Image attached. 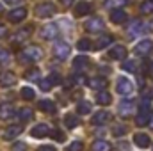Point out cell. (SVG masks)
Returning <instances> with one entry per match:
<instances>
[{
    "mask_svg": "<svg viewBox=\"0 0 153 151\" xmlns=\"http://www.w3.org/2000/svg\"><path fill=\"white\" fill-rule=\"evenodd\" d=\"M20 57H22L23 62H38V61L43 59V50H41L39 46L30 44V46H25V48L20 52Z\"/></svg>",
    "mask_w": 153,
    "mask_h": 151,
    "instance_id": "1",
    "label": "cell"
},
{
    "mask_svg": "<svg viewBox=\"0 0 153 151\" xmlns=\"http://www.w3.org/2000/svg\"><path fill=\"white\" fill-rule=\"evenodd\" d=\"M150 119H152V107H150V101H143V105H141V109H139V114H137V117H135V123H137V126H144V124L150 123Z\"/></svg>",
    "mask_w": 153,
    "mask_h": 151,
    "instance_id": "2",
    "label": "cell"
},
{
    "mask_svg": "<svg viewBox=\"0 0 153 151\" xmlns=\"http://www.w3.org/2000/svg\"><path fill=\"white\" fill-rule=\"evenodd\" d=\"M55 13H57V9H55V5L50 4V2H43V4H38V5H36V14H38L39 18H50V16H53Z\"/></svg>",
    "mask_w": 153,
    "mask_h": 151,
    "instance_id": "3",
    "label": "cell"
},
{
    "mask_svg": "<svg viewBox=\"0 0 153 151\" xmlns=\"http://www.w3.org/2000/svg\"><path fill=\"white\" fill-rule=\"evenodd\" d=\"M70 52H71V48H70V44L64 43V41H59V43H55V46H53V55H55L59 61L68 59V57H70Z\"/></svg>",
    "mask_w": 153,
    "mask_h": 151,
    "instance_id": "4",
    "label": "cell"
},
{
    "mask_svg": "<svg viewBox=\"0 0 153 151\" xmlns=\"http://www.w3.org/2000/svg\"><path fill=\"white\" fill-rule=\"evenodd\" d=\"M57 36H59V27L55 23H48L41 29V38L46 39V41H53Z\"/></svg>",
    "mask_w": 153,
    "mask_h": 151,
    "instance_id": "5",
    "label": "cell"
},
{
    "mask_svg": "<svg viewBox=\"0 0 153 151\" xmlns=\"http://www.w3.org/2000/svg\"><path fill=\"white\" fill-rule=\"evenodd\" d=\"M116 89H117V93L119 94H130L132 91H134V84L128 80V78H125V76H119L117 78V85H116Z\"/></svg>",
    "mask_w": 153,
    "mask_h": 151,
    "instance_id": "6",
    "label": "cell"
},
{
    "mask_svg": "<svg viewBox=\"0 0 153 151\" xmlns=\"http://www.w3.org/2000/svg\"><path fill=\"white\" fill-rule=\"evenodd\" d=\"M30 34H32V27H23V29H20L18 32H14V34H13L11 41H13V44L25 43V41H27V38H29Z\"/></svg>",
    "mask_w": 153,
    "mask_h": 151,
    "instance_id": "7",
    "label": "cell"
},
{
    "mask_svg": "<svg viewBox=\"0 0 153 151\" xmlns=\"http://www.w3.org/2000/svg\"><path fill=\"white\" fill-rule=\"evenodd\" d=\"M14 114H16V109H14V105H13V103H9V101L0 103V119H2V121L11 119Z\"/></svg>",
    "mask_w": 153,
    "mask_h": 151,
    "instance_id": "8",
    "label": "cell"
},
{
    "mask_svg": "<svg viewBox=\"0 0 153 151\" xmlns=\"http://www.w3.org/2000/svg\"><path fill=\"white\" fill-rule=\"evenodd\" d=\"M103 29H105V25H103V20L102 18H91L85 23V30L87 32H102Z\"/></svg>",
    "mask_w": 153,
    "mask_h": 151,
    "instance_id": "9",
    "label": "cell"
},
{
    "mask_svg": "<svg viewBox=\"0 0 153 151\" xmlns=\"http://www.w3.org/2000/svg\"><path fill=\"white\" fill-rule=\"evenodd\" d=\"M27 18V9L25 7H16L9 13V21L11 23H20L22 20Z\"/></svg>",
    "mask_w": 153,
    "mask_h": 151,
    "instance_id": "10",
    "label": "cell"
},
{
    "mask_svg": "<svg viewBox=\"0 0 153 151\" xmlns=\"http://www.w3.org/2000/svg\"><path fill=\"white\" fill-rule=\"evenodd\" d=\"M48 133H50V126H48L46 123L36 124V126L30 130V135H32V137H36V139H43V137H46Z\"/></svg>",
    "mask_w": 153,
    "mask_h": 151,
    "instance_id": "11",
    "label": "cell"
},
{
    "mask_svg": "<svg viewBox=\"0 0 153 151\" xmlns=\"http://www.w3.org/2000/svg\"><path fill=\"white\" fill-rule=\"evenodd\" d=\"M117 110H119V114H121L123 117H128V115H132V114H134V110H135V107H134V101H130V100H123V101L119 103Z\"/></svg>",
    "mask_w": 153,
    "mask_h": 151,
    "instance_id": "12",
    "label": "cell"
},
{
    "mask_svg": "<svg viewBox=\"0 0 153 151\" xmlns=\"http://www.w3.org/2000/svg\"><path fill=\"white\" fill-rule=\"evenodd\" d=\"M153 48V43L150 39H143V41H139L137 44H135V53H139V55H148L150 52H152Z\"/></svg>",
    "mask_w": 153,
    "mask_h": 151,
    "instance_id": "13",
    "label": "cell"
},
{
    "mask_svg": "<svg viewBox=\"0 0 153 151\" xmlns=\"http://www.w3.org/2000/svg\"><path fill=\"white\" fill-rule=\"evenodd\" d=\"M87 85H89L91 89L103 91V89H105V85H107V80H105L103 76H93V78H89V80H87Z\"/></svg>",
    "mask_w": 153,
    "mask_h": 151,
    "instance_id": "14",
    "label": "cell"
},
{
    "mask_svg": "<svg viewBox=\"0 0 153 151\" xmlns=\"http://www.w3.org/2000/svg\"><path fill=\"white\" fill-rule=\"evenodd\" d=\"M22 132H23L22 124H13V126H9V128L4 132V139H5V141H13V139H16Z\"/></svg>",
    "mask_w": 153,
    "mask_h": 151,
    "instance_id": "15",
    "label": "cell"
},
{
    "mask_svg": "<svg viewBox=\"0 0 153 151\" xmlns=\"http://www.w3.org/2000/svg\"><path fill=\"white\" fill-rule=\"evenodd\" d=\"M109 57L114 59V61H121V59H125V57H126V48L121 46V44H116V46H112V50L109 52Z\"/></svg>",
    "mask_w": 153,
    "mask_h": 151,
    "instance_id": "16",
    "label": "cell"
},
{
    "mask_svg": "<svg viewBox=\"0 0 153 151\" xmlns=\"http://www.w3.org/2000/svg\"><path fill=\"white\" fill-rule=\"evenodd\" d=\"M16 84V78L11 71H2L0 73V85L2 87H13Z\"/></svg>",
    "mask_w": 153,
    "mask_h": 151,
    "instance_id": "17",
    "label": "cell"
},
{
    "mask_svg": "<svg viewBox=\"0 0 153 151\" xmlns=\"http://www.w3.org/2000/svg\"><path fill=\"white\" fill-rule=\"evenodd\" d=\"M109 119H111V114L107 112V110H100V112H96L91 117V123L93 124H105Z\"/></svg>",
    "mask_w": 153,
    "mask_h": 151,
    "instance_id": "18",
    "label": "cell"
},
{
    "mask_svg": "<svg viewBox=\"0 0 153 151\" xmlns=\"http://www.w3.org/2000/svg\"><path fill=\"white\" fill-rule=\"evenodd\" d=\"M93 11V5L89 2H80L75 7V16H84V14H89Z\"/></svg>",
    "mask_w": 153,
    "mask_h": 151,
    "instance_id": "19",
    "label": "cell"
},
{
    "mask_svg": "<svg viewBox=\"0 0 153 151\" xmlns=\"http://www.w3.org/2000/svg\"><path fill=\"white\" fill-rule=\"evenodd\" d=\"M134 142H135L139 148H148L152 141H150V137H148L146 133H135V135H134Z\"/></svg>",
    "mask_w": 153,
    "mask_h": 151,
    "instance_id": "20",
    "label": "cell"
},
{
    "mask_svg": "<svg viewBox=\"0 0 153 151\" xmlns=\"http://www.w3.org/2000/svg\"><path fill=\"white\" fill-rule=\"evenodd\" d=\"M111 20H112V23H125L126 21V13L123 9H114L111 13Z\"/></svg>",
    "mask_w": 153,
    "mask_h": 151,
    "instance_id": "21",
    "label": "cell"
},
{
    "mask_svg": "<svg viewBox=\"0 0 153 151\" xmlns=\"http://www.w3.org/2000/svg\"><path fill=\"white\" fill-rule=\"evenodd\" d=\"M38 107H39V110H43V112H48V114L55 112V103L52 100H39Z\"/></svg>",
    "mask_w": 153,
    "mask_h": 151,
    "instance_id": "22",
    "label": "cell"
},
{
    "mask_svg": "<svg viewBox=\"0 0 153 151\" xmlns=\"http://www.w3.org/2000/svg\"><path fill=\"white\" fill-rule=\"evenodd\" d=\"M93 151H111L112 148H111V144L107 142V141H103V139H100V141H94L93 142V148H91Z\"/></svg>",
    "mask_w": 153,
    "mask_h": 151,
    "instance_id": "23",
    "label": "cell"
},
{
    "mask_svg": "<svg viewBox=\"0 0 153 151\" xmlns=\"http://www.w3.org/2000/svg\"><path fill=\"white\" fill-rule=\"evenodd\" d=\"M112 43V36H109V34H105V36H102V38L96 41V44H94V48L96 50H103V48H107L109 44Z\"/></svg>",
    "mask_w": 153,
    "mask_h": 151,
    "instance_id": "24",
    "label": "cell"
},
{
    "mask_svg": "<svg viewBox=\"0 0 153 151\" xmlns=\"http://www.w3.org/2000/svg\"><path fill=\"white\" fill-rule=\"evenodd\" d=\"M111 100H112V96H111L107 91H98V94H96V101H98L100 105H109Z\"/></svg>",
    "mask_w": 153,
    "mask_h": 151,
    "instance_id": "25",
    "label": "cell"
},
{
    "mask_svg": "<svg viewBox=\"0 0 153 151\" xmlns=\"http://www.w3.org/2000/svg\"><path fill=\"white\" fill-rule=\"evenodd\" d=\"M18 117H20V121H22V123H27V121H30V119L34 117V114H32V109H29V107H23V109H20V114H18Z\"/></svg>",
    "mask_w": 153,
    "mask_h": 151,
    "instance_id": "26",
    "label": "cell"
},
{
    "mask_svg": "<svg viewBox=\"0 0 153 151\" xmlns=\"http://www.w3.org/2000/svg\"><path fill=\"white\" fill-rule=\"evenodd\" d=\"M64 124H66V128H76V126L80 124L76 114H68V115L64 117Z\"/></svg>",
    "mask_w": 153,
    "mask_h": 151,
    "instance_id": "27",
    "label": "cell"
},
{
    "mask_svg": "<svg viewBox=\"0 0 153 151\" xmlns=\"http://www.w3.org/2000/svg\"><path fill=\"white\" fill-rule=\"evenodd\" d=\"M11 52L7 50V48H2L0 46V66H5V64H9L11 62Z\"/></svg>",
    "mask_w": 153,
    "mask_h": 151,
    "instance_id": "28",
    "label": "cell"
},
{
    "mask_svg": "<svg viewBox=\"0 0 153 151\" xmlns=\"http://www.w3.org/2000/svg\"><path fill=\"white\" fill-rule=\"evenodd\" d=\"M87 64H89V59H87V57H84V55H80V57H75V61H73V68H75V70L85 68Z\"/></svg>",
    "mask_w": 153,
    "mask_h": 151,
    "instance_id": "29",
    "label": "cell"
},
{
    "mask_svg": "<svg viewBox=\"0 0 153 151\" xmlns=\"http://www.w3.org/2000/svg\"><path fill=\"white\" fill-rule=\"evenodd\" d=\"M39 76H41V71H39L38 68H32V70L25 71V80H30V82H34V80H39Z\"/></svg>",
    "mask_w": 153,
    "mask_h": 151,
    "instance_id": "30",
    "label": "cell"
},
{
    "mask_svg": "<svg viewBox=\"0 0 153 151\" xmlns=\"http://www.w3.org/2000/svg\"><path fill=\"white\" fill-rule=\"evenodd\" d=\"M76 48L80 50V52H87V50H91L93 48V44H91V41L85 38H82L80 41H78V44H76Z\"/></svg>",
    "mask_w": 153,
    "mask_h": 151,
    "instance_id": "31",
    "label": "cell"
},
{
    "mask_svg": "<svg viewBox=\"0 0 153 151\" xmlns=\"http://www.w3.org/2000/svg\"><path fill=\"white\" fill-rule=\"evenodd\" d=\"M126 4V0H105V7H109V9H117V7H121V5H125Z\"/></svg>",
    "mask_w": 153,
    "mask_h": 151,
    "instance_id": "32",
    "label": "cell"
},
{
    "mask_svg": "<svg viewBox=\"0 0 153 151\" xmlns=\"http://www.w3.org/2000/svg\"><path fill=\"white\" fill-rule=\"evenodd\" d=\"M20 94H22V98H23V100H34V96H36V93H34V89H32V87H23Z\"/></svg>",
    "mask_w": 153,
    "mask_h": 151,
    "instance_id": "33",
    "label": "cell"
},
{
    "mask_svg": "<svg viewBox=\"0 0 153 151\" xmlns=\"http://www.w3.org/2000/svg\"><path fill=\"white\" fill-rule=\"evenodd\" d=\"M89 112H91V103L80 101V103L76 105V114H89Z\"/></svg>",
    "mask_w": 153,
    "mask_h": 151,
    "instance_id": "34",
    "label": "cell"
},
{
    "mask_svg": "<svg viewBox=\"0 0 153 151\" xmlns=\"http://www.w3.org/2000/svg\"><path fill=\"white\" fill-rule=\"evenodd\" d=\"M143 27H144V25H143V23H141L139 20H135V21H134V23L130 25V34H132V36H135V34L143 32Z\"/></svg>",
    "mask_w": 153,
    "mask_h": 151,
    "instance_id": "35",
    "label": "cell"
},
{
    "mask_svg": "<svg viewBox=\"0 0 153 151\" xmlns=\"http://www.w3.org/2000/svg\"><path fill=\"white\" fill-rule=\"evenodd\" d=\"M141 13H143V14H150V13H153V0H146V2L141 4Z\"/></svg>",
    "mask_w": 153,
    "mask_h": 151,
    "instance_id": "36",
    "label": "cell"
},
{
    "mask_svg": "<svg viewBox=\"0 0 153 151\" xmlns=\"http://www.w3.org/2000/svg\"><path fill=\"white\" fill-rule=\"evenodd\" d=\"M39 89L45 91V93H48V91L52 89V80H50V78H43V80H39Z\"/></svg>",
    "mask_w": 153,
    "mask_h": 151,
    "instance_id": "37",
    "label": "cell"
},
{
    "mask_svg": "<svg viewBox=\"0 0 153 151\" xmlns=\"http://www.w3.org/2000/svg\"><path fill=\"white\" fill-rule=\"evenodd\" d=\"M82 150H84V144H82L80 141H73L64 151H82Z\"/></svg>",
    "mask_w": 153,
    "mask_h": 151,
    "instance_id": "38",
    "label": "cell"
},
{
    "mask_svg": "<svg viewBox=\"0 0 153 151\" xmlns=\"http://www.w3.org/2000/svg\"><path fill=\"white\" fill-rule=\"evenodd\" d=\"M123 70L134 73V71H135V62H134V61H125V62H123Z\"/></svg>",
    "mask_w": 153,
    "mask_h": 151,
    "instance_id": "39",
    "label": "cell"
},
{
    "mask_svg": "<svg viewBox=\"0 0 153 151\" xmlns=\"http://www.w3.org/2000/svg\"><path fill=\"white\" fill-rule=\"evenodd\" d=\"M52 139L57 141V142H62V141H64V133H62L61 130H55V132H52Z\"/></svg>",
    "mask_w": 153,
    "mask_h": 151,
    "instance_id": "40",
    "label": "cell"
},
{
    "mask_svg": "<svg viewBox=\"0 0 153 151\" xmlns=\"http://www.w3.org/2000/svg\"><path fill=\"white\" fill-rule=\"evenodd\" d=\"M71 80H73V84H76V85H84V84L87 82V80H85V76L80 75V73H78V75H75Z\"/></svg>",
    "mask_w": 153,
    "mask_h": 151,
    "instance_id": "41",
    "label": "cell"
},
{
    "mask_svg": "<svg viewBox=\"0 0 153 151\" xmlns=\"http://www.w3.org/2000/svg\"><path fill=\"white\" fill-rule=\"evenodd\" d=\"M112 133H114V135H123V133H126V128H125V126H121V124H117V126H114Z\"/></svg>",
    "mask_w": 153,
    "mask_h": 151,
    "instance_id": "42",
    "label": "cell"
},
{
    "mask_svg": "<svg viewBox=\"0 0 153 151\" xmlns=\"http://www.w3.org/2000/svg\"><path fill=\"white\" fill-rule=\"evenodd\" d=\"M5 36H7V29H5V25H2V23H0V39L5 38Z\"/></svg>",
    "mask_w": 153,
    "mask_h": 151,
    "instance_id": "43",
    "label": "cell"
},
{
    "mask_svg": "<svg viewBox=\"0 0 153 151\" xmlns=\"http://www.w3.org/2000/svg\"><path fill=\"white\" fill-rule=\"evenodd\" d=\"M38 151H55V148L53 146H41Z\"/></svg>",
    "mask_w": 153,
    "mask_h": 151,
    "instance_id": "44",
    "label": "cell"
},
{
    "mask_svg": "<svg viewBox=\"0 0 153 151\" xmlns=\"http://www.w3.org/2000/svg\"><path fill=\"white\" fill-rule=\"evenodd\" d=\"M5 4H9V5H14V4H20L22 0H4Z\"/></svg>",
    "mask_w": 153,
    "mask_h": 151,
    "instance_id": "45",
    "label": "cell"
},
{
    "mask_svg": "<svg viewBox=\"0 0 153 151\" xmlns=\"http://www.w3.org/2000/svg\"><path fill=\"white\" fill-rule=\"evenodd\" d=\"M14 150H16V151H23V150H25V146H23V144H16V146H14Z\"/></svg>",
    "mask_w": 153,
    "mask_h": 151,
    "instance_id": "46",
    "label": "cell"
},
{
    "mask_svg": "<svg viewBox=\"0 0 153 151\" xmlns=\"http://www.w3.org/2000/svg\"><path fill=\"white\" fill-rule=\"evenodd\" d=\"M61 4H62V5H71L73 0H61Z\"/></svg>",
    "mask_w": 153,
    "mask_h": 151,
    "instance_id": "47",
    "label": "cell"
},
{
    "mask_svg": "<svg viewBox=\"0 0 153 151\" xmlns=\"http://www.w3.org/2000/svg\"><path fill=\"white\" fill-rule=\"evenodd\" d=\"M150 73H152V76H153V64H152V68H150Z\"/></svg>",
    "mask_w": 153,
    "mask_h": 151,
    "instance_id": "48",
    "label": "cell"
},
{
    "mask_svg": "<svg viewBox=\"0 0 153 151\" xmlns=\"http://www.w3.org/2000/svg\"><path fill=\"white\" fill-rule=\"evenodd\" d=\"M0 13H2V5H0Z\"/></svg>",
    "mask_w": 153,
    "mask_h": 151,
    "instance_id": "49",
    "label": "cell"
}]
</instances>
